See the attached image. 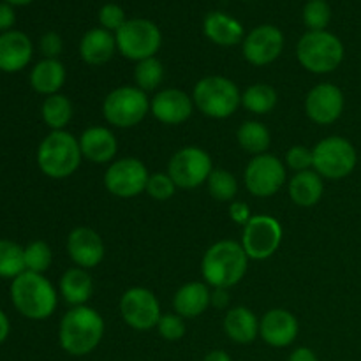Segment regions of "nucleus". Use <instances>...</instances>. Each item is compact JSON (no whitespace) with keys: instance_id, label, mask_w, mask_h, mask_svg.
I'll return each mask as SVG.
<instances>
[{"instance_id":"7ed1b4c3","label":"nucleus","mask_w":361,"mask_h":361,"mask_svg":"<svg viewBox=\"0 0 361 361\" xmlns=\"http://www.w3.org/2000/svg\"><path fill=\"white\" fill-rule=\"evenodd\" d=\"M11 302L27 319L44 321L55 314L59 293L42 274L23 271L11 282Z\"/></svg>"},{"instance_id":"09e8293b","label":"nucleus","mask_w":361,"mask_h":361,"mask_svg":"<svg viewBox=\"0 0 361 361\" xmlns=\"http://www.w3.org/2000/svg\"><path fill=\"white\" fill-rule=\"evenodd\" d=\"M6 4H9V6H28V4H32L34 0H4Z\"/></svg>"},{"instance_id":"49530a36","label":"nucleus","mask_w":361,"mask_h":361,"mask_svg":"<svg viewBox=\"0 0 361 361\" xmlns=\"http://www.w3.org/2000/svg\"><path fill=\"white\" fill-rule=\"evenodd\" d=\"M9 334H11L9 317H7L6 312H4V310L0 309V344H4V342L7 341Z\"/></svg>"},{"instance_id":"aec40b11","label":"nucleus","mask_w":361,"mask_h":361,"mask_svg":"<svg viewBox=\"0 0 361 361\" xmlns=\"http://www.w3.org/2000/svg\"><path fill=\"white\" fill-rule=\"evenodd\" d=\"M81 155L94 164H111L118 154V141L115 133L104 126H90L78 137Z\"/></svg>"},{"instance_id":"b1692460","label":"nucleus","mask_w":361,"mask_h":361,"mask_svg":"<svg viewBox=\"0 0 361 361\" xmlns=\"http://www.w3.org/2000/svg\"><path fill=\"white\" fill-rule=\"evenodd\" d=\"M116 49L115 34L101 27L90 28L80 41V56L88 66H104L113 59Z\"/></svg>"},{"instance_id":"ddd939ff","label":"nucleus","mask_w":361,"mask_h":361,"mask_svg":"<svg viewBox=\"0 0 361 361\" xmlns=\"http://www.w3.org/2000/svg\"><path fill=\"white\" fill-rule=\"evenodd\" d=\"M243 182L252 196L271 197L288 182V168L277 155H256L247 164Z\"/></svg>"},{"instance_id":"8fccbe9b","label":"nucleus","mask_w":361,"mask_h":361,"mask_svg":"<svg viewBox=\"0 0 361 361\" xmlns=\"http://www.w3.org/2000/svg\"><path fill=\"white\" fill-rule=\"evenodd\" d=\"M307 2H309V0H307Z\"/></svg>"},{"instance_id":"bb28decb","label":"nucleus","mask_w":361,"mask_h":361,"mask_svg":"<svg viewBox=\"0 0 361 361\" xmlns=\"http://www.w3.org/2000/svg\"><path fill=\"white\" fill-rule=\"evenodd\" d=\"M67 71L66 66L59 59H42L32 67L30 71V87L34 92L49 97V95L60 94L66 85Z\"/></svg>"},{"instance_id":"f704fd0d","label":"nucleus","mask_w":361,"mask_h":361,"mask_svg":"<svg viewBox=\"0 0 361 361\" xmlns=\"http://www.w3.org/2000/svg\"><path fill=\"white\" fill-rule=\"evenodd\" d=\"M53 263L51 247L42 240H35L25 247V270L42 274L49 270Z\"/></svg>"},{"instance_id":"de8ad7c7","label":"nucleus","mask_w":361,"mask_h":361,"mask_svg":"<svg viewBox=\"0 0 361 361\" xmlns=\"http://www.w3.org/2000/svg\"><path fill=\"white\" fill-rule=\"evenodd\" d=\"M203 361H233V358L226 351L215 349V351L208 353V355L203 358Z\"/></svg>"},{"instance_id":"a878e982","label":"nucleus","mask_w":361,"mask_h":361,"mask_svg":"<svg viewBox=\"0 0 361 361\" xmlns=\"http://www.w3.org/2000/svg\"><path fill=\"white\" fill-rule=\"evenodd\" d=\"M59 295L71 307L87 305L94 295V281L88 270L73 267L62 274L59 281Z\"/></svg>"},{"instance_id":"473e14b6","label":"nucleus","mask_w":361,"mask_h":361,"mask_svg":"<svg viewBox=\"0 0 361 361\" xmlns=\"http://www.w3.org/2000/svg\"><path fill=\"white\" fill-rule=\"evenodd\" d=\"M164 78V66H162V62L157 56L136 62V67H134V83H136L140 90L147 92V94L148 92H155L162 85Z\"/></svg>"},{"instance_id":"f03ea898","label":"nucleus","mask_w":361,"mask_h":361,"mask_svg":"<svg viewBox=\"0 0 361 361\" xmlns=\"http://www.w3.org/2000/svg\"><path fill=\"white\" fill-rule=\"evenodd\" d=\"M249 256L236 240H221L210 245L201 259V275L212 289H231L243 281Z\"/></svg>"},{"instance_id":"c9c22d12","label":"nucleus","mask_w":361,"mask_h":361,"mask_svg":"<svg viewBox=\"0 0 361 361\" xmlns=\"http://www.w3.org/2000/svg\"><path fill=\"white\" fill-rule=\"evenodd\" d=\"M302 18L307 30H326L331 20V9L326 0H309L303 7Z\"/></svg>"},{"instance_id":"cd10ccee","label":"nucleus","mask_w":361,"mask_h":361,"mask_svg":"<svg viewBox=\"0 0 361 361\" xmlns=\"http://www.w3.org/2000/svg\"><path fill=\"white\" fill-rule=\"evenodd\" d=\"M288 194L289 200H291L296 207H316L324 194L323 176L317 175L314 169L295 173L293 178L288 182Z\"/></svg>"},{"instance_id":"a19ab883","label":"nucleus","mask_w":361,"mask_h":361,"mask_svg":"<svg viewBox=\"0 0 361 361\" xmlns=\"http://www.w3.org/2000/svg\"><path fill=\"white\" fill-rule=\"evenodd\" d=\"M39 49H41L44 59H59L60 53L63 51V41L56 32H46L39 39Z\"/></svg>"},{"instance_id":"c756f323","label":"nucleus","mask_w":361,"mask_h":361,"mask_svg":"<svg viewBox=\"0 0 361 361\" xmlns=\"http://www.w3.org/2000/svg\"><path fill=\"white\" fill-rule=\"evenodd\" d=\"M73 102L63 94H55L49 95V97H44V101L41 104L42 122L51 130H66V127L73 120Z\"/></svg>"},{"instance_id":"ea45409f","label":"nucleus","mask_w":361,"mask_h":361,"mask_svg":"<svg viewBox=\"0 0 361 361\" xmlns=\"http://www.w3.org/2000/svg\"><path fill=\"white\" fill-rule=\"evenodd\" d=\"M126 21V11L118 4H104L101 7V11H99V23H101V28L111 32V34H116Z\"/></svg>"},{"instance_id":"412c9836","label":"nucleus","mask_w":361,"mask_h":361,"mask_svg":"<svg viewBox=\"0 0 361 361\" xmlns=\"http://www.w3.org/2000/svg\"><path fill=\"white\" fill-rule=\"evenodd\" d=\"M34 56V44L21 30L0 34V71L14 74L23 71Z\"/></svg>"},{"instance_id":"2f4dec72","label":"nucleus","mask_w":361,"mask_h":361,"mask_svg":"<svg viewBox=\"0 0 361 361\" xmlns=\"http://www.w3.org/2000/svg\"><path fill=\"white\" fill-rule=\"evenodd\" d=\"M25 270V247L13 240H0V279H16Z\"/></svg>"},{"instance_id":"9d476101","label":"nucleus","mask_w":361,"mask_h":361,"mask_svg":"<svg viewBox=\"0 0 361 361\" xmlns=\"http://www.w3.org/2000/svg\"><path fill=\"white\" fill-rule=\"evenodd\" d=\"M214 171L210 154L200 147H183L171 155L168 162V175L178 189H196L207 185L208 176Z\"/></svg>"},{"instance_id":"7c9ffc66","label":"nucleus","mask_w":361,"mask_h":361,"mask_svg":"<svg viewBox=\"0 0 361 361\" xmlns=\"http://www.w3.org/2000/svg\"><path fill=\"white\" fill-rule=\"evenodd\" d=\"M277 90L268 83H254L242 92V106L254 115H268L277 108Z\"/></svg>"},{"instance_id":"20e7f679","label":"nucleus","mask_w":361,"mask_h":361,"mask_svg":"<svg viewBox=\"0 0 361 361\" xmlns=\"http://www.w3.org/2000/svg\"><path fill=\"white\" fill-rule=\"evenodd\" d=\"M81 155L80 141L67 130H51L37 148V166L42 175L53 180L73 176L80 169Z\"/></svg>"},{"instance_id":"2eb2a0df","label":"nucleus","mask_w":361,"mask_h":361,"mask_svg":"<svg viewBox=\"0 0 361 361\" xmlns=\"http://www.w3.org/2000/svg\"><path fill=\"white\" fill-rule=\"evenodd\" d=\"M284 34L275 25H259L245 35L242 42L243 59L256 67L274 63L284 51Z\"/></svg>"},{"instance_id":"6ab92c4d","label":"nucleus","mask_w":361,"mask_h":361,"mask_svg":"<svg viewBox=\"0 0 361 361\" xmlns=\"http://www.w3.org/2000/svg\"><path fill=\"white\" fill-rule=\"evenodd\" d=\"M300 331L298 319L288 309H270L259 319V337L270 348H289Z\"/></svg>"},{"instance_id":"72a5a7b5","label":"nucleus","mask_w":361,"mask_h":361,"mask_svg":"<svg viewBox=\"0 0 361 361\" xmlns=\"http://www.w3.org/2000/svg\"><path fill=\"white\" fill-rule=\"evenodd\" d=\"M207 189L215 201L233 203L236 200V194H238V180L228 169L214 168V171L207 180Z\"/></svg>"},{"instance_id":"f3484780","label":"nucleus","mask_w":361,"mask_h":361,"mask_svg":"<svg viewBox=\"0 0 361 361\" xmlns=\"http://www.w3.org/2000/svg\"><path fill=\"white\" fill-rule=\"evenodd\" d=\"M194 108L192 95L178 88H164L150 99V113L164 126H182L192 116Z\"/></svg>"},{"instance_id":"6e6552de","label":"nucleus","mask_w":361,"mask_h":361,"mask_svg":"<svg viewBox=\"0 0 361 361\" xmlns=\"http://www.w3.org/2000/svg\"><path fill=\"white\" fill-rule=\"evenodd\" d=\"M358 164L355 145L342 136H328L312 148V169L323 180H342Z\"/></svg>"},{"instance_id":"4c0bfd02","label":"nucleus","mask_w":361,"mask_h":361,"mask_svg":"<svg viewBox=\"0 0 361 361\" xmlns=\"http://www.w3.org/2000/svg\"><path fill=\"white\" fill-rule=\"evenodd\" d=\"M155 330L159 331V335H161L164 341L176 342L185 335V319L175 312L162 314Z\"/></svg>"},{"instance_id":"37998d69","label":"nucleus","mask_w":361,"mask_h":361,"mask_svg":"<svg viewBox=\"0 0 361 361\" xmlns=\"http://www.w3.org/2000/svg\"><path fill=\"white\" fill-rule=\"evenodd\" d=\"M16 21V14H14L13 6L6 2H0V32L13 30V25Z\"/></svg>"},{"instance_id":"393cba45","label":"nucleus","mask_w":361,"mask_h":361,"mask_svg":"<svg viewBox=\"0 0 361 361\" xmlns=\"http://www.w3.org/2000/svg\"><path fill=\"white\" fill-rule=\"evenodd\" d=\"M224 331L235 344H252L259 337V319L245 305L233 307L224 316Z\"/></svg>"},{"instance_id":"423d86ee","label":"nucleus","mask_w":361,"mask_h":361,"mask_svg":"<svg viewBox=\"0 0 361 361\" xmlns=\"http://www.w3.org/2000/svg\"><path fill=\"white\" fill-rule=\"evenodd\" d=\"M344 55L345 48L342 41L328 30H307L296 44L300 66L312 74L334 73L344 62Z\"/></svg>"},{"instance_id":"5701e85b","label":"nucleus","mask_w":361,"mask_h":361,"mask_svg":"<svg viewBox=\"0 0 361 361\" xmlns=\"http://www.w3.org/2000/svg\"><path fill=\"white\" fill-rule=\"evenodd\" d=\"M203 34L208 41L222 48H231V46L242 44L245 39L243 25L236 18L222 13V11H212L204 16Z\"/></svg>"},{"instance_id":"e433bc0d","label":"nucleus","mask_w":361,"mask_h":361,"mask_svg":"<svg viewBox=\"0 0 361 361\" xmlns=\"http://www.w3.org/2000/svg\"><path fill=\"white\" fill-rule=\"evenodd\" d=\"M176 189L178 187H176V183L173 182V178L168 173H154L148 178L145 192L155 201H168L175 196Z\"/></svg>"},{"instance_id":"f8f14e48","label":"nucleus","mask_w":361,"mask_h":361,"mask_svg":"<svg viewBox=\"0 0 361 361\" xmlns=\"http://www.w3.org/2000/svg\"><path fill=\"white\" fill-rule=\"evenodd\" d=\"M284 236L281 222L271 215H252L243 226L242 243L243 250L252 261H264L279 250Z\"/></svg>"},{"instance_id":"c03bdc74","label":"nucleus","mask_w":361,"mask_h":361,"mask_svg":"<svg viewBox=\"0 0 361 361\" xmlns=\"http://www.w3.org/2000/svg\"><path fill=\"white\" fill-rule=\"evenodd\" d=\"M288 361H319V358H317V355L312 349L302 345V348H296L295 351L289 355Z\"/></svg>"},{"instance_id":"4468645a","label":"nucleus","mask_w":361,"mask_h":361,"mask_svg":"<svg viewBox=\"0 0 361 361\" xmlns=\"http://www.w3.org/2000/svg\"><path fill=\"white\" fill-rule=\"evenodd\" d=\"M118 310L123 323L136 331L154 330L162 316L159 298L147 288L127 289L120 298Z\"/></svg>"},{"instance_id":"a18cd8bd","label":"nucleus","mask_w":361,"mask_h":361,"mask_svg":"<svg viewBox=\"0 0 361 361\" xmlns=\"http://www.w3.org/2000/svg\"><path fill=\"white\" fill-rule=\"evenodd\" d=\"M229 289H212V305L215 309H226L229 305Z\"/></svg>"},{"instance_id":"a211bd4d","label":"nucleus","mask_w":361,"mask_h":361,"mask_svg":"<svg viewBox=\"0 0 361 361\" xmlns=\"http://www.w3.org/2000/svg\"><path fill=\"white\" fill-rule=\"evenodd\" d=\"M67 254L78 268L92 270L102 263L106 247L95 229L80 226V228H74L67 236Z\"/></svg>"},{"instance_id":"dca6fc26","label":"nucleus","mask_w":361,"mask_h":361,"mask_svg":"<svg viewBox=\"0 0 361 361\" xmlns=\"http://www.w3.org/2000/svg\"><path fill=\"white\" fill-rule=\"evenodd\" d=\"M305 115L316 126H331L344 113V92L334 83H319L305 97Z\"/></svg>"},{"instance_id":"39448f33","label":"nucleus","mask_w":361,"mask_h":361,"mask_svg":"<svg viewBox=\"0 0 361 361\" xmlns=\"http://www.w3.org/2000/svg\"><path fill=\"white\" fill-rule=\"evenodd\" d=\"M192 101L197 111L214 120H226L242 106L238 85L226 76H204L194 85Z\"/></svg>"},{"instance_id":"f257e3e1","label":"nucleus","mask_w":361,"mask_h":361,"mask_svg":"<svg viewBox=\"0 0 361 361\" xmlns=\"http://www.w3.org/2000/svg\"><path fill=\"white\" fill-rule=\"evenodd\" d=\"M106 324L101 314L88 305L71 307L59 326V344L67 355L87 356L99 348Z\"/></svg>"},{"instance_id":"1a4fd4ad","label":"nucleus","mask_w":361,"mask_h":361,"mask_svg":"<svg viewBox=\"0 0 361 361\" xmlns=\"http://www.w3.org/2000/svg\"><path fill=\"white\" fill-rule=\"evenodd\" d=\"M116 49L120 55L133 62L152 59L162 46L161 28L145 18H133L122 25L115 34Z\"/></svg>"},{"instance_id":"79ce46f5","label":"nucleus","mask_w":361,"mask_h":361,"mask_svg":"<svg viewBox=\"0 0 361 361\" xmlns=\"http://www.w3.org/2000/svg\"><path fill=\"white\" fill-rule=\"evenodd\" d=\"M229 219H231L235 224L245 226L247 222L252 219V214H250L249 204L243 203V201L235 200L231 204H229Z\"/></svg>"},{"instance_id":"0eeeda50","label":"nucleus","mask_w":361,"mask_h":361,"mask_svg":"<svg viewBox=\"0 0 361 361\" xmlns=\"http://www.w3.org/2000/svg\"><path fill=\"white\" fill-rule=\"evenodd\" d=\"M150 113V97L136 85H126L109 92L102 101V116L108 126L133 129Z\"/></svg>"},{"instance_id":"4be33fe9","label":"nucleus","mask_w":361,"mask_h":361,"mask_svg":"<svg viewBox=\"0 0 361 361\" xmlns=\"http://www.w3.org/2000/svg\"><path fill=\"white\" fill-rule=\"evenodd\" d=\"M212 305V288L207 282L192 281L178 288L173 296V309L183 319L200 317L210 309Z\"/></svg>"},{"instance_id":"c85d7f7f","label":"nucleus","mask_w":361,"mask_h":361,"mask_svg":"<svg viewBox=\"0 0 361 361\" xmlns=\"http://www.w3.org/2000/svg\"><path fill=\"white\" fill-rule=\"evenodd\" d=\"M236 141L240 148L252 157L261 154H268L271 145V134L268 127L259 120H245L236 130Z\"/></svg>"},{"instance_id":"9b49d317","label":"nucleus","mask_w":361,"mask_h":361,"mask_svg":"<svg viewBox=\"0 0 361 361\" xmlns=\"http://www.w3.org/2000/svg\"><path fill=\"white\" fill-rule=\"evenodd\" d=\"M150 178L148 168L136 157H123L113 161L102 176L106 190L118 200H133L147 189Z\"/></svg>"},{"instance_id":"58836bf2","label":"nucleus","mask_w":361,"mask_h":361,"mask_svg":"<svg viewBox=\"0 0 361 361\" xmlns=\"http://www.w3.org/2000/svg\"><path fill=\"white\" fill-rule=\"evenodd\" d=\"M286 168L295 173L309 171L312 169V148H307L303 145H295L286 152Z\"/></svg>"}]
</instances>
